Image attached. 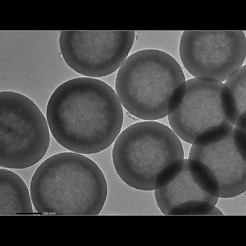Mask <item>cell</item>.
<instances>
[{"label":"cell","instance_id":"cell-1","mask_svg":"<svg viewBox=\"0 0 246 246\" xmlns=\"http://www.w3.org/2000/svg\"><path fill=\"white\" fill-rule=\"evenodd\" d=\"M46 118L53 137L73 152L95 154L119 135L124 115L116 91L103 81L83 77L70 79L54 91Z\"/></svg>","mask_w":246,"mask_h":246},{"label":"cell","instance_id":"cell-2","mask_svg":"<svg viewBox=\"0 0 246 246\" xmlns=\"http://www.w3.org/2000/svg\"><path fill=\"white\" fill-rule=\"evenodd\" d=\"M115 90L132 115L153 121L170 114L183 98L186 81L172 56L155 49L141 50L127 58L118 70Z\"/></svg>","mask_w":246,"mask_h":246},{"label":"cell","instance_id":"cell-3","mask_svg":"<svg viewBox=\"0 0 246 246\" xmlns=\"http://www.w3.org/2000/svg\"><path fill=\"white\" fill-rule=\"evenodd\" d=\"M117 175L129 186L153 191L174 179L184 159L180 138L166 125L154 121L138 122L118 136L112 149Z\"/></svg>","mask_w":246,"mask_h":246},{"label":"cell","instance_id":"cell-4","mask_svg":"<svg viewBox=\"0 0 246 246\" xmlns=\"http://www.w3.org/2000/svg\"><path fill=\"white\" fill-rule=\"evenodd\" d=\"M45 190L58 215H98L108 192L105 176L97 165L72 152L50 157Z\"/></svg>","mask_w":246,"mask_h":246},{"label":"cell","instance_id":"cell-5","mask_svg":"<svg viewBox=\"0 0 246 246\" xmlns=\"http://www.w3.org/2000/svg\"><path fill=\"white\" fill-rule=\"evenodd\" d=\"M46 119L30 99L12 91L0 92V166L27 168L40 161L49 146Z\"/></svg>","mask_w":246,"mask_h":246},{"label":"cell","instance_id":"cell-6","mask_svg":"<svg viewBox=\"0 0 246 246\" xmlns=\"http://www.w3.org/2000/svg\"><path fill=\"white\" fill-rule=\"evenodd\" d=\"M179 54L192 76L211 82H223L244 65L246 38L242 30H185Z\"/></svg>","mask_w":246,"mask_h":246},{"label":"cell","instance_id":"cell-7","mask_svg":"<svg viewBox=\"0 0 246 246\" xmlns=\"http://www.w3.org/2000/svg\"><path fill=\"white\" fill-rule=\"evenodd\" d=\"M133 30L61 31V54L66 64L83 75L100 77L117 70L127 58Z\"/></svg>","mask_w":246,"mask_h":246},{"label":"cell","instance_id":"cell-8","mask_svg":"<svg viewBox=\"0 0 246 246\" xmlns=\"http://www.w3.org/2000/svg\"><path fill=\"white\" fill-rule=\"evenodd\" d=\"M223 85L194 77L186 81L181 103L168 116L172 130L181 139L192 144L205 129L229 121L222 101Z\"/></svg>","mask_w":246,"mask_h":246},{"label":"cell","instance_id":"cell-9","mask_svg":"<svg viewBox=\"0 0 246 246\" xmlns=\"http://www.w3.org/2000/svg\"><path fill=\"white\" fill-rule=\"evenodd\" d=\"M189 158L207 165L216 175L246 176V161L241 158L233 142L232 133L223 141L208 146L192 145Z\"/></svg>","mask_w":246,"mask_h":246},{"label":"cell","instance_id":"cell-10","mask_svg":"<svg viewBox=\"0 0 246 246\" xmlns=\"http://www.w3.org/2000/svg\"><path fill=\"white\" fill-rule=\"evenodd\" d=\"M29 188L15 173L0 169V215H15L33 212Z\"/></svg>","mask_w":246,"mask_h":246},{"label":"cell","instance_id":"cell-11","mask_svg":"<svg viewBox=\"0 0 246 246\" xmlns=\"http://www.w3.org/2000/svg\"><path fill=\"white\" fill-rule=\"evenodd\" d=\"M246 66L243 65L224 84L232 92L236 101L239 113L241 116H246Z\"/></svg>","mask_w":246,"mask_h":246},{"label":"cell","instance_id":"cell-12","mask_svg":"<svg viewBox=\"0 0 246 246\" xmlns=\"http://www.w3.org/2000/svg\"><path fill=\"white\" fill-rule=\"evenodd\" d=\"M234 125L229 121L210 127L199 134L192 144L208 146L218 143L232 134Z\"/></svg>","mask_w":246,"mask_h":246},{"label":"cell","instance_id":"cell-13","mask_svg":"<svg viewBox=\"0 0 246 246\" xmlns=\"http://www.w3.org/2000/svg\"><path fill=\"white\" fill-rule=\"evenodd\" d=\"M189 172L194 181L202 187H217V177L212 170L202 161L194 159L188 158Z\"/></svg>","mask_w":246,"mask_h":246},{"label":"cell","instance_id":"cell-14","mask_svg":"<svg viewBox=\"0 0 246 246\" xmlns=\"http://www.w3.org/2000/svg\"><path fill=\"white\" fill-rule=\"evenodd\" d=\"M232 138L237 152L242 159L246 161V130L234 126L232 132Z\"/></svg>","mask_w":246,"mask_h":246}]
</instances>
